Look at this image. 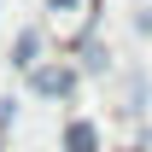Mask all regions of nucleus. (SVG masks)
Returning <instances> with one entry per match:
<instances>
[{"instance_id":"obj_1","label":"nucleus","mask_w":152,"mask_h":152,"mask_svg":"<svg viewBox=\"0 0 152 152\" xmlns=\"http://www.w3.org/2000/svg\"><path fill=\"white\" fill-rule=\"evenodd\" d=\"M23 82H29L35 99H58V105H76V94H82V70H76L70 58H41Z\"/></svg>"},{"instance_id":"obj_2","label":"nucleus","mask_w":152,"mask_h":152,"mask_svg":"<svg viewBox=\"0 0 152 152\" xmlns=\"http://www.w3.org/2000/svg\"><path fill=\"white\" fill-rule=\"evenodd\" d=\"M58 152H105V134H99L94 117L70 111L64 117V129H58Z\"/></svg>"},{"instance_id":"obj_3","label":"nucleus","mask_w":152,"mask_h":152,"mask_svg":"<svg viewBox=\"0 0 152 152\" xmlns=\"http://www.w3.org/2000/svg\"><path fill=\"white\" fill-rule=\"evenodd\" d=\"M41 58H47V29H41V23H23L18 35H12V70L29 76Z\"/></svg>"},{"instance_id":"obj_4","label":"nucleus","mask_w":152,"mask_h":152,"mask_svg":"<svg viewBox=\"0 0 152 152\" xmlns=\"http://www.w3.org/2000/svg\"><path fill=\"white\" fill-rule=\"evenodd\" d=\"M12 123H18V99H0V134L12 129Z\"/></svg>"},{"instance_id":"obj_5","label":"nucleus","mask_w":152,"mask_h":152,"mask_svg":"<svg viewBox=\"0 0 152 152\" xmlns=\"http://www.w3.org/2000/svg\"><path fill=\"white\" fill-rule=\"evenodd\" d=\"M76 6H88V0H47V12H76Z\"/></svg>"},{"instance_id":"obj_6","label":"nucleus","mask_w":152,"mask_h":152,"mask_svg":"<svg viewBox=\"0 0 152 152\" xmlns=\"http://www.w3.org/2000/svg\"><path fill=\"white\" fill-rule=\"evenodd\" d=\"M111 152H140V146H111Z\"/></svg>"}]
</instances>
